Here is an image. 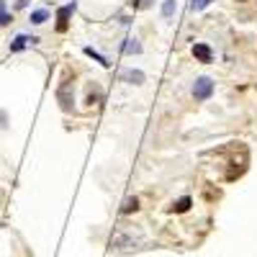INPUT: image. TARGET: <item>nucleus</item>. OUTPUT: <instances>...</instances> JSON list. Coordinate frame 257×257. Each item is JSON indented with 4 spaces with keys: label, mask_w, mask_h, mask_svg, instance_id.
I'll list each match as a JSON object with an SVG mask.
<instances>
[{
    "label": "nucleus",
    "mask_w": 257,
    "mask_h": 257,
    "mask_svg": "<svg viewBox=\"0 0 257 257\" xmlns=\"http://www.w3.org/2000/svg\"><path fill=\"white\" fill-rule=\"evenodd\" d=\"M190 203H193V201L185 196V198H180V201H175L173 206H170V211H173V213H185V211L190 208Z\"/></svg>",
    "instance_id": "nucleus-8"
},
{
    "label": "nucleus",
    "mask_w": 257,
    "mask_h": 257,
    "mask_svg": "<svg viewBox=\"0 0 257 257\" xmlns=\"http://www.w3.org/2000/svg\"><path fill=\"white\" fill-rule=\"evenodd\" d=\"M193 57H196V62H201V64H208L213 59V52H211L208 44L198 41V44H193Z\"/></svg>",
    "instance_id": "nucleus-4"
},
{
    "label": "nucleus",
    "mask_w": 257,
    "mask_h": 257,
    "mask_svg": "<svg viewBox=\"0 0 257 257\" xmlns=\"http://www.w3.org/2000/svg\"><path fill=\"white\" fill-rule=\"evenodd\" d=\"M31 26H41V24H47L49 21V11L47 8H36V11H31Z\"/></svg>",
    "instance_id": "nucleus-6"
},
{
    "label": "nucleus",
    "mask_w": 257,
    "mask_h": 257,
    "mask_svg": "<svg viewBox=\"0 0 257 257\" xmlns=\"http://www.w3.org/2000/svg\"><path fill=\"white\" fill-rule=\"evenodd\" d=\"M11 24V13L6 11V0H0V29Z\"/></svg>",
    "instance_id": "nucleus-11"
},
{
    "label": "nucleus",
    "mask_w": 257,
    "mask_h": 257,
    "mask_svg": "<svg viewBox=\"0 0 257 257\" xmlns=\"http://www.w3.org/2000/svg\"><path fill=\"white\" fill-rule=\"evenodd\" d=\"M75 0H72V3H67V6H62L59 11H57V31L59 34H64V31H67L70 29V16L75 13Z\"/></svg>",
    "instance_id": "nucleus-2"
},
{
    "label": "nucleus",
    "mask_w": 257,
    "mask_h": 257,
    "mask_svg": "<svg viewBox=\"0 0 257 257\" xmlns=\"http://www.w3.org/2000/svg\"><path fill=\"white\" fill-rule=\"evenodd\" d=\"M137 208H139V198H126L121 206V213H134Z\"/></svg>",
    "instance_id": "nucleus-10"
},
{
    "label": "nucleus",
    "mask_w": 257,
    "mask_h": 257,
    "mask_svg": "<svg viewBox=\"0 0 257 257\" xmlns=\"http://www.w3.org/2000/svg\"><path fill=\"white\" fill-rule=\"evenodd\" d=\"M213 95V80L211 77H198L196 82H193V98H196L198 103L208 100Z\"/></svg>",
    "instance_id": "nucleus-1"
},
{
    "label": "nucleus",
    "mask_w": 257,
    "mask_h": 257,
    "mask_svg": "<svg viewBox=\"0 0 257 257\" xmlns=\"http://www.w3.org/2000/svg\"><path fill=\"white\" fill-rule=\"evenodd\" d=\"M121 49H123V54H142V44H139V39H134V36H128Z\"/></svg>",
    "instance_id": "nucleus-7"
},
{
    "label": "nucleus",
    "mask_w": 257,
    "mask_h": 257,
    "mask_svg": "<svg viewBox=\"0 0 257 257\" xmlns=\"http://www.w3.org/2000/svg\"><path fill=\"white\" fill-rule=\"evenodd\" d=\"M213 3V0H190V11H203Z\"/></svg>",
    "instance_id": "nucleus-13"
},
{
    "label": "nucleus",
    "mask_w": 257,
    "mask_h": 257,
    "mask_svg": "<svg viewBox=\"0 0 257 257\" xmlns=\"http://www.w3.org/2000/svg\"><path fill=\"white\" fill-rule=\"evenodd\" d=\"M121 77H123V82H132V85H142L147 80V75L142 70H126Z\"/></svg>",
    "instance_id": "nucleus-5"
},
{
    "label": "nucleus",
    "mask_w": 257,
    "mask_h": 257,
    "mask_svg": "<svg viewBox=\"0 0 257 257\" xmlns=\"http://www.w3.org/2000/svg\"><path fill=\"white\" fill-rule=\"evenodd\" d=\"M82 52H85V54H88V57H93V59H95V62H100V64H103V67H108V64H111V62H108V59H105V57H103V54H98V52H95V49H93V47H85V49H82Z\"/></svg>",
    "instance_id": "nucleus-9"
},
{
    "label": "nucleus",
    "mask_w": 257,
    "mask_h": 257,
    "mask_svg": "<svg viewBox=\"0 0 257 257\" xmlns=\"http://www.w3.org/2000/svg\"><path fill=\"white\" fill-rule=\"evenodd\" d=\"M98 100H100V93H90L88 95V105H98Z\"/></svg>",
    "instance_id": "nucleus-14"
},
{
    "label": "nucleus",
    "mask_w": 257,
    "mask_h": 257,
    "mask_svg": "<svg viewBox=\"0 0 257 257\" xmlns=\"http://www.w3.org/2000/svg\"><path fill=\"white\" fill-rule=\"evenodd\" d=\"M39 41V36H29V34H18L13 41H11V54H16V52H24L26 47H31V44H36Z\"/></svg>",
    "instance_id": "nucleus-3"
},
{
    "label": "nucleus",
    "mask_w": 257,
    "mask_h": 257,
    "mask_svg": "<svg viewBox=\"0 0 257 257\" xmlns=\"http://www.w3.org/2000/svg\"><path fill=\"white\" fill-rule=\"evenodd\" d=\"M173 13H175V0H165V3H162V16L170 21V18H173Z\"/></svg>",
    "instance_id": "nucleus-12"
},
{
    "label": "nucleus",
    "mask_w": 257,
    "mask_h": 257,
    "mask_svg": "<svg viewBox=\"0 0 257 257\" xmlns=\"http://www.w3.org/2000/svg\"><path fill=\"white\" fill-rule=\"evenodd\" d=\"M29 6V0H18V3H16V8H26Z\"/></svg>",
    "instance_id": "nucleus-15"
}]
</instances>
